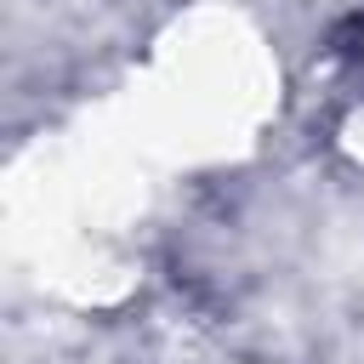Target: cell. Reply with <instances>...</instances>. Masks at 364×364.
I'll list each match as a JSON object with an SVG mask.
<instances>
[{"label":"cell","mask_w":364,"mask_h":364,"mask_svg":"<svg viewBox=\"0 0 364 364\" xmlns=\"http://www.w3.org/2000/svg\"><path fill=\"white\" fill-rule=\"evenodd\" d=\"M188 364H267V358H239V353H199Z\"/></svg>","instance_id":"7a4b0ae2"},{"label":"cell","mask_w":364,"mask_h":364,"mask_svg":"<svg viewBox=\"0 0 364 364\" xmlns=\"http://www.w3.org/2000/svg\"><path fill=\"white\" fill-rule=\"evenodd\" d=\"M279 97V63L262 28L233 6H193L154 34L148 102L176 142L250 136Z\"/></svg>","instance_id":"6da1fadb"}]
</instances>
